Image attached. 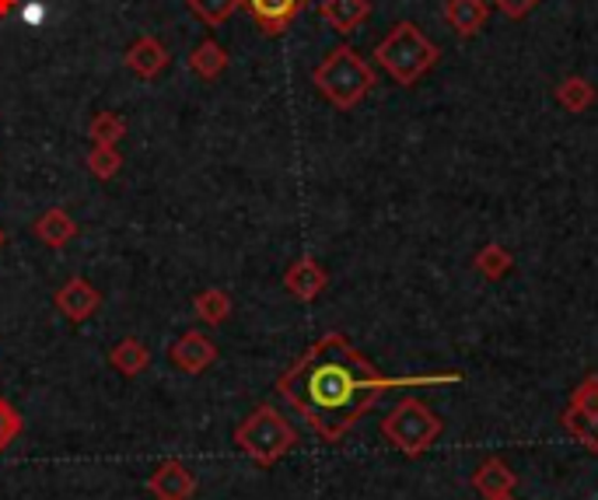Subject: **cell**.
Instances as JSON below:
<instances>
[{"label":"cell","mask_w":598,"mask_h":500,"mask_svg":"<svg viewBox=\"0 0 598 500\" xmlns=\"http://www.w3.org/2000/svg\"><path fill=\"white\" fill-rule=\"evenodd\" d=\"M462 381L458 371L385 378L375 364L354 351L343 333H325L277 378V392L312 423L322 441H340L375 402L392 389L413 385H452Z\"/></svg>","instance_id":"1"},{"label":"cell","mask_w":598,"mask_h":500,"mask_svg":"<svg viewBox=\"0 0 598 500\" xmlns=\"http://www.w3.org/2000/svg\"><path fill=\"white\" fill-rule=\"evenodd\" d=\"M315 88L322 91V99L336 105L340 112H351L368 99V91L375 88V70L364 56L351 46H336L333 53H325V60L312 74Z\"/></svg>","instance_id":"2"},{"label":"cell","mask_w":598,"mask_h":500,"mask_svg":"<svg viewBox=\"0 0 598 500\" xmlns=\"http://www.w3.org/2000/svg\"><path fill=\"white\" fill-rule=\"evenodd\" d=\"M438 56H441L438 46L413 22L392 25V32L375 46L378 67L389 74L399 88H413L420 77L438 64Z\"/></svg>","instance_id":"3"},{"label":"cell","mask_w":598,"mask_h":500,"mask_svg":"<svg viewBox=\"0 0 598 500\" xmlns=\"http://www.w3.org/2000/svg\"><path fill=\"white\" fill-rule=\"evenodd\" d=\"M235 445L242 448V455L253 458L256 466L269 469L277 466L284 455H291L298 448V431L284 420L277 407L263 402L259 410H253L235 427Z\"/></svg>","instance_id":"4"},{"label":"cell","mask_w":598,"mask_h":500,"mask_svg":"<svg viewBox=\"0 0 598 500\" xmlns=\"http://www.w3.org/2000/svg\"><path fill=\"white\" fill-rule=\"evenodd\" d=\"M441 431H445V423H441L438 413H431L428 407H423L420 399L407 396L399 399L392 413L381 420V434L385 441L402 452L407 458H420L428 448H434V441L441 437Z\"/></svg>","instance_id":"5"},{"label":"cell","mask_w":598,"mask_h":500,"mask_svg":"<svg viewBox=\"0 0 598 500\" xmlns=\"http://www.w3.org/2000/svg\"><path fill=\"white\" fill-rule=\"evenodd\" d=\"M168 360L176 364L182 375H203L210 364L218 360V346H214V340H210V336L189 330V333H182L176 343L168 346Z\"/></svg>","instance_id":"6"},{"label":"cell","mask_w":598,"mask_h":500,"mask_svg":"<svg viewBox=\"0 0 598 500\" xmlns=\"http://www.w3.org/2000/svg\"><path fill=\"white\" fill-rule=\"evenodd\" d=\"M147 490L154 500H192V493H197V476L186 469V462L168 458L147 476Z\"/></svg>","instance_id":"7"},{"label":"cell","mask_w":598,"mask_h":500,"mask_svg":"<svg viewBox=\"0 0 598 500\" xmlns=\"http://www.w3.org/2000/svg\"><path fill=\"white\" fill-rule=\"evenodd\" d=\"M308 0H242V8L253 14V22L266 35H284L291 22L301 14Z\"/></svg>","instance_id":"8"},{"label":"cell","mask_w":598,"mask_h":500,"mask_svg":"<svg viewBox=\"0 0 598 500\" xmlns=\"http://www.w3.org/2000/svg\"><path fill=\"white\" fill-rule=\"evenodd\" d=\"M56 308L70 319V322H88L95 312L102 308V295L95 291V287L85 280V277H70L60 291L53 295Z\"/></svg>","instance_id":"9"},{"label":"cell","mask_w":598,"mask_h":500,"mask_svg":"<svg viewBox=\"0 0 598 500\" xmlns=\"http://www.w3.org/2000/svg\"><path fill=\"white\" fill-rule=\"evenodd\" d=\"M325 284H330V274H325V266L315 263L312 256H298L284 274V287L298 301H315L325 291Z\"/></svg>","instance_id":"10"},{"label":"cell","mask_w":598,"mask_h":500,"mask_svg":"<svg viewBox=\"0 0 598 500\" xmlns=\"http://www.w3.org/2000/svg\"><path fill=\"white\" fill-rule=\"evenodd\" d=\"M319 14L322 22L336 29L340 35H351L361 29L372 14V0H319Z\"/></svg>","instance_id":"11"},{"label":"cell","mask_w":598,"mask_h":500,"mask_svg":"<svg viewBox=\"0 0 598 500\" xmlns=\"http://www.w3.org/2000/svg\"><path fill=\"white\" fill-rule=\"evenodd\" d=\"M126 67L141 77V81H151L168 67V49L158 43L154 35H141L137 43L126 49Z\"/></svg>","instance_id":"12"},{"label":"cell","mask_w":598,"mask_h":500,"mask_svg":"<svg viewBox=\"0 0 598 500\" xmlns=\"http://www.w3.org/2000/svg\"><path fill=\"white\" fill-rule=\"evenodd\" d=\"M487 14H490L487 0H449L445 4V22L458 38L479 35V29L487 25Z\"/></svg>","instance_id":"13"},{"label":"cell","mask_w":598,"mask_h":500,"mask_svg":"<svg viewBox=\"0 0 598 500\" xmlns=\"http://www.w3.org/2000/svg\"><path fill=\"white\" fill-rule=\"evenodd\" d=\"M32 227H35L38 242L49 245V248H64L77 238V221L60 207H49L46 214H38Z\"/></svg>","instance_id":"14"},{"label":"cell","mask_w":598,"mask_h":500,"mask_svg":"<svg viewBox=\"0 0 598 500\" xmlns=\"http://www.w3.org/2000/svg\"><path fill=\"white\" fill-rule=\"evenodd\" d=\"M514 484H518V476L500 458H487L484 466L473 473V490L484 497V500H497V497L511 493Z\"/></svg>","instance_id":"15"},{"label":"cell","mask_w":598,"mask_h":500,"mask_svg":"<svg viewBox=\"0 0 598 500\" xmlns=\"http://www.w3.org/2000/svg\"><path fill=\"white\" fill-rule=\"evenodd\" d=\"M109 364L120 375H126V378H137V375H144L147 371V364H151V351L141 343V340H133V336H126V340H120L109 351Z\"/></svg>","instance_id":"16"},{"label":"cell","mask_w":598,"mask_h":500,"mask_svg":"<svg viewBox=\"0 0 598 500\" xmlns=\"http://www.w3.org/2000/svg\"><path fill=\"white\" fill-rule=\"evenodd\" d=\"M189 70L203 77V81H214V77H221L228 70V53L221 43H214V38H203V43L189 53Z\"/></svg>","instance_id":"17"},{"label":"cell","mask_w":598,"mask_h":500,"mask_svg":"<svg viewBox=\"0 0 598 500\" xmlns=\"http://www.w3.org/2000/svg\"><path fill=\"white\" fill-rule=\"evenodd\" d=\"M556 102H561L567 112H585V109H591L595 105V85L588 81V77H577V74H571V77H564L561 85H556Z\"/></svg>","instance_id":"18"},{"label":"cell","mask_w":598,"mask_h":500,"mask_svg":"<svg viewBox=\"0 0 598 500\" xmlns=\"http://www.w3.org/2000/svg\"><path fill=\"white\" fill-rule=\"evenodd\" d=\"M192 308H197V315L207 325H224L231 315V298H228V291H221V287H207V291L192 298Z\"/></svg>","instance_id":"19"},{"label":"cell","mask_w":598,"mask_h":500,"mask_svg":"<svg viewBox=\"0 0 598 500\" xmlns=\"http://www.w3.org/2000/svg\"><path fill=\"white\" fill-rule=\"evenodd\" d=\"M473 266H476V274L479 277H487V280H500L508 274V269L514 266V259H511V253L505 245H497V242H490V245H484L476 253V259H473Z\"/></svg>","instance_id":"20"},{"label":"cell","mask_w":598,"mask_h":500,"mask_svg":"<svg viewBox=\"0 0 598 500\" xmlns=\"http://www.w3.org/2000/svg\"><path fill=\"white\" fill-rule=\"evenodd\" d=\"M88 137L95 141V144H120L123 137H126V120L120 112H99L91 120V126H88Z\"/></svg>","instance_id":"21"},{"label":"cell","mask_w":598,"mask_h":500,"mask_svg":"<svg viewBox=\"0 0 598 500\" xmlns=\"http://www.w3.org/2000/svg\"><path fill=\"white\" fill-rule=\"evenodd\" d=\"M186 4H189L192 14L200 18V22H207L210 29H218L242 8V0H186Z\"/></svg>","instance_id":"22"},{"label":"cell","mask_w":598,"mask_h":500,"mask_svg":"<svg viewBox=\"0 0 598 500\" xmlns=\"http://www.w3.org/2000/svg\"><path fill=\"white\" fill-rule=\"evenodd\" d=\"M88 168H91L95 179H112V176H120L123 154L115 151L112 144H91V151H88Z\"/></svg>","instance_id":"23"},{"label":"cell","mask_w":598,"mask_h":500,"mask_svg":"<svg viewBox=\"0 0 598 500\" xmlns=\"http://www.w3.org/2000/svg\"><path fill=\"white\" fill-rule=\"evenodd\" d=\"M564 427L582 441L588 452H598V413H582V410H571L564 413Z\"/></svg>","instance_id":"24"},{"label":"cell","mask_w":598,"mask_h":500,"mask_svg":"<svg viewBox=\"0 0 598 500\" xmlns=\"http://www.w3.org/2000/svg\"><path fill=\"white\" fill-rule=\"evenodd\" d=\"M22 427H25L22 413H18L8 399H0V452H4L18 434H22Z\"/></svg>","instance_id":"25"},{"label":"cell","mask_w":598,"mask_h":500,"mask_svg":"<svg viewBox=\"0 0 598 500\" xmlns=\"http://www.w3.org/2000/svg\"><path fill=\"white\" fill-rule=\"evenodd\" d=\"M571 410L598 413V375H588L582 385H577L574 396H571Z\"/></svg>","instance_id":"26"},{"label":"cell","mask_w":598,"mask_h":500,"mask_svg":"<svg viewBox=\"0 0 598 500\" xmlns=\"http://www.w3.org/2000/svg\"><path fill=\"white\" fill-rule=\"evenodd\" d=\"M494 4L518 22V18H529L539 4H543V0H494Z\"/></svg>","instance_id":"27"},{"label":"cell","mask_w":598,"mask_h":500,"mask_svg":"<svg viewBox=\"0 0 598 500\" xmlns=\"http://www.w3.org/2000/svg\"><path fill=\"white\" fill-rule=\"evenodd\" d=\"M18 8V0H0V18H8Z\"/></svg>","instance_id":"28"},{"label":"cell","mask_w":598,"mask_h":500,"mask_svg":"<svg viewBox=\"0 0 598 500\" xmlns=\"http://www.w3.org/2000/svg\"><path fill=\"white\" fill-rule=\"evenodd\" d=\"M4 242H8V235H4V227H0V248H4Z\"/></svg>","instance_id":"29"},{"label":"cell","mask_w":598,"mask_h":500,"mask_svg":"<svg viewBox=\"0 0 598 500\" xmlns=\"http://www.w3.org/2000/svg\"><path fill=\"white\" fill-rule=\"evenodd\" d=\"M497 500H514V497H511V493H505V497H497Z\"/></svg>","instance_id":"30"}]
</instances>
